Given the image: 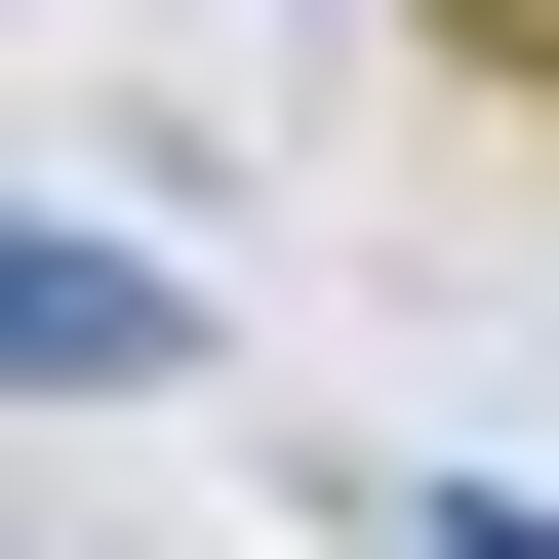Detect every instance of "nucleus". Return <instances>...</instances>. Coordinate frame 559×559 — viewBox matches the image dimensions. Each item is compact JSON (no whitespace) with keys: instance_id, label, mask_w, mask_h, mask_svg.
<instances>
[{"instance_id":"1","label":"nucleus","mask_w":559,"mask_h":559,"mask_svg":"<svg viewBox=\"0 0 559 559\" xmlns=\"http://www.w3.org/2000/svg\"><path fill=\"white\" fill-rule=\"evenodd\" d=\"M0 400H200V320H160V240H0Z\"/></svg>"},{"instance_id":"2","label":"nucleus","mask_w":559,"mask_h":559,"mask_svg":"<svg viewBox=\"0 0 559 559\" xmlns=\"http://www.w3.org/2000/svg\"><path fill=\"white\" fill-rule=\"evenodd\" d=\"M320 40H360V0H320Z\"/></svg>"}]
</instances>
